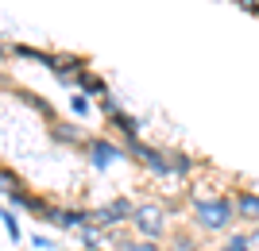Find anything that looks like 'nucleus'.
<instances>
[{
  "mask_svg": "<svg viewBox=\"0 0 259 251\" xmlns=\"http://www.w3.org/2000/svg\"><path fill=\"white\" fill-rule=\"evenodd\" d=\"M194 217H197V224H201L205 232H225L228 224H232V217H236V205H232L228 197L197 201V205H194Z\"/></svg>",
  "mask_w": 259,
  "mask_h": 251,
  "instance_id": "nucleus-1",
  "label": "nucleus"
},
{
  "mask_svg": "<svg viewBox=\"0 0 259 251\" xmlns=\"http://www.w3.org/2000/svg\"><path fill=\"white\" fill-rule=\"evenodd\" d=\"M132 228L140 232V240H155L159 243L166 236V213H162L159 201H147V205L136 209V217H132Z\"/></svg>",
  "mask_w": 259,
  "mask_h": 251,
  "instance_id": "nucleus-2",
  "label": "nucleus"
},
{
  "mask_svg": "<svg viewBox=\"0 0 259 251\" xmlns=\"http://www.w3.org/2000/svg\"><path fill=\"white\" fill-rule=\"evenodd\" d=\"M128 155L132 159H140L151 174H159V178H170L174 174V166H170V155H162V151H155V147H147V143H140V139H132L128 143Z\"/></svg>",
  "mask_w": 259,
  "mask_h": 251,
  "instance_id": "nucleus-3",
  "label": "nucleus"
},
{
  "mask_svg": "<svg viewBox=\"0 0 259 251\" xmlns=\"http://www.w3.org/2000/svg\"><path fill=\"white\" fill-rule=\"evenodd\" d=\"M85 151H89V159H93V166H97V170H105L108 163H116V159H120V147H112L108 139H89Z\"/></svg>",
  "mask_w": 259,
  "mask_h": 251,
  "instance_id": "nucleus-4",
  "label": "nucleus"
},
{
  "mask_svg": "<svg viewBox=\"0 0 259 251\" xmlns=\"http://www.w3.org/2000/svg\"><path fill=\"white\" fill-rule=\"evenodd\" d=\"M101 109H105V116H108V120H112V124H116V128L124 131V135H128V139H136V131H140V124L132 120L128 112H120V109H116V101H108V97H101Z\"/></svg>",
  "mask_w": 259,
  "mask_h": 251,
  "instance_id": "nucleus-5",
  "label": "nucleus"
},
{
  "mask_svg": "<svg viewBox=\"0 0 259 251\" xmlns=\"http://www.w3.org/2000/svg\"><path fill=\"white\" fill-rule=\"evenodd\" d=\"M236 217L240 220H259V193H240L236 197Z\"/></svg>",
  "mask_w": 259,
  "mask_h": 251,
  "instance_id": "nucleus-6",
  "label": "nucleus"
},
{
  "mask_svg": "<svg viewBox=\"0 0 259 251\" xmlns=\"http://www.w3.org/2000/svg\"><path fill=\"white\" fill-rule=\"evenodd\" d=\"M51 135H54L58 143H74V147H77V143H85L81 128H74V124H54V128H51Z\"/></svg>",
  "mask_w": 259,
  "mask_h": 251,
  "instance_id": "nucleus-7",
  "label": "nucleus"
},
{
  "mask_svg": "<svg viewBox=\"0 0 259 251\" xmlns=\"http://www.w3.org/2000/svg\"><path fill=\"white\" fill-rule=\"evenodd\" d=\"M120 251H162V247H159L155 240H128Z\"/></svg>",
  "mask_w": 259,
  "mask_h": 251,
  "instance_id": "nucleus-8",
  "label": "nucleus"
},
{
  "mask_svg": "<svg viewBox=\"0 0 259 251\" xmlns=\"http://www.w3.org/2000/svg\"><path fill=\"white\" fill-rule=\"evenodd\" d=\"M170 251H194V236H186V232L170 236Z\"/></svg>",
  "mask_w": 259,
  "mask_h": 251,
  "instance_id": "nucleus-9",
  "label": "nucleus"
},
{
  "mask_svg": "<svg viewBox=\"0 0 259 251\" xmlns=\"http://www.w3.org/2000/svg\"><path fill=\"white\" fill-rule=\"evenodd\" d=\"M170 166H174V174H190V170H194V163H190L186 155H170Z\"/></svg>",
  "mask_w": 259,
  "mask_h": 251,
  "instance_id": "nucleus-10",
  "label": "nucleus"
},
{
  "mask_svg": "<svg viewBox=\"0 0 259 251\" xmlns=\"http://www.w3.org/2000/svg\"><path fill=\"white\" fill-rule=\"evenodd\" d=\"M221 251H251V240H248V236H232Z\"/></svg>",
  "mask_w": 259,
  "mask_h": 251,
  "instance_id": "nucleus-11",
  "label": "nucleus"
},
{
  "mask_svg": "<svg viewBox=\"0 0 259 251\" xmlns=\"http://www.w3.org/2000/svg\"><path fill=\"white\" fill-rule=\"evenodd\" d=\"M77 81H81V89H85V93H105V85H101V77H77Z\"/></svg>",
  "mask_w": 259,
  "mask_h": 251,
  "instance_id": "nucleus-12",
  "label": "nucleus"
},
{
  "mask_svg": "<svg viewBox=\"0 0 259 251\" xmlns=\"http://www.w3.org/2000/svg\"><path fill=\"white\" fill-rule=\"evenodd\" d=\"M4 228H8V236H12V240H20V224H16V213H12V209L4 213Z\"/></svg>",
  "mask_w": 259,
  "mask_h": 251,
  "instance_id": "nucleus-13",
  "label": "nucleus"
},
{
  "mask_svg": "<svg viewBox=\"0 0 259 251\" xmlns=\"http://www.w3.org/2000/svg\"><path fill=\"white\" fill-rule=\"evenodd\" d=\"M70 109H74L77 116H85V109H89V105H85V97H81V93H77V97H70Z\"/></svg>",
  "mask_w": 259,
  "mask_h": 251,
  "instance_id": "nucleus-14",
  "label": "nucleus"
},
{
  "mask_svg": "<svg viewBox=\"0 0 259 251\" xmlns=\"http://www.w3.org/2000/svg\"><path fill=\"white\" fill-rule=\"evenodd\" d=\"M255 4H259V0H255Z\"/></svg>",
  "mask_w": 259,
  "mask_h": 251,
  "instance_id": "nucleus-15",
  "label": "nucleus"
}]
</instances>
